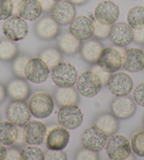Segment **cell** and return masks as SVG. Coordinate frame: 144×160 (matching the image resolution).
Wrapping results in <instances>:
<instances>
[{
  "mask_svg": "<svg viewBox=\"0 0 144 160\" xmlns=\"http://www.w3.org/2000/svg\"><path fill=\"white\" fill-rule=\"evenodd\" d=\"M28 104L30 114L37 118H45L49 117L54 107L52 96L44 92L33 94Z\"/></svg>",
  "mask_w": 144,
  "mask_h": 160,
  "instance_id": "6da1fadb",
  "label": "cell"
},
{
  "mask_svg": "<svg viewBox=\"0 0 144 160\" xmlns=\"http://www.w3.org/2000/svg\"><path fill=\"white\" fill-rule=\"evenodd\" d=\"M103 49V46L99 41L90 40L81 44V57L85 62L90 64L97 63V60Z\"/></svg>",
  "mask_w": 144,
  "mask_h": 160,
  "instance_id": "603a6c76",
  "label": "cell"
},
{
  "mask_svg": "<svg viewBox=\"0 0 144 160\" xmlns=\"http://www.w3.org/2000/svg\"><path fill=\"white\" fill-rule=\"evenodd\" d=\"M45 160H66L67 159L66 154L62 150H48L45 153Z\"/></svg>",
  "mask_w": 144,
  "mask_h": 160,
  "instance_id": "8d00e7d4",
  "label": "cell"
},
{
  "mask_svg": "<svg viewBox=\"0 0 144 160\" xmlns=\"http://www.w3.org/2000/svg\"><path fill=\"white\" fill-rule=\"evenodd\" d=\"M73 4L76 5H82L84 4L88 0H69Z\"/></svg>",
  "mask_w": 144,
  "mask_h": 160,
  "instance_id": "f6af8a7d",
  "label": "cell"
},
{
  "mask_svg": "<svg viewBox=\"0 0 144 160\" xmlns=\"http://www.w3.org/2000/svg\"><path fill=\"white\" fill-rule=\"evenodd\" d=\"M76 159L83 160V159H90V160H96L98 159V156L95 152L90 151L87 149H83L80 150L77 155L76 156Z\"/></svg>",
  "mask_w": 144,
  "mask_h": 160,
  "instance_id": "74e56055",
  "label": "cell"
},
{
  "mask_svg": "<svg viewBox=\"0 0 144 160\" xmlns=\"http://www.w3.org/2000/svg\"><path fill=\"white\" fill-rule=\"evenodd\" d=\"M76 90L85 98H93L101 90L102 82L93 71H84L76 81Z\"/></svg>",
  "mask_w": 144,
  "mask_h": 160,
  "instance_id": "277c9868",
  "label": "cell"
},
{
  "mask_svg": "<svg viewBox=\"0 0 144 160\" xmlns=\"http://www.w3.org/2000/svg\"><path fill=\"white\" fill-rule=\"evenodd\" d=\"M54 97L55 100L59 106L76 104L79 101L78 93L73 87L59 88L55 92Z\"/></svg>",
  "mask_w": 144,
  "mask_h": 160,
  "instance_id": "4316f807",
  "label": "cell"
},
{
  "mask_svg": "<svg viewBox=\"0 0 144 160\" xmlns=\"http://www.w3.org/2000/svg\"><path fill=\"white\" fill-rule=\"evenodd\" d=\"M21 160H44L45 154L40 148L36 146H28L20 152Z\"/></svg>",
  "mask_w": 144,
  "mask_h": 160,
  "instance_id": "4dcf8cb0",
  "label": "cell"
},
{
  "mask_svg": "<svg viewBox=\"0 0 144 160\" xmlns=\"http://www.w3.org/2000/svg\"><path fill=\"white\" fill-rule=\"evenodd\" d=\"M131 150L134 154L141 157H144V130L136 132L131 139Z\"/></svg>",
  "mask_w": 144,
  "mask_h": 160,
  "instance_id": "1f68e13d",
  "label": "cell"
},
{
  "mask_svg": "<svg viewBox=\"0 0 144 160\" xmlns=\"http://www.w3.org/2000/svg\"><path fill=\"white\" fill-rule=\"evenodd\" d=\"M97 64L109 73L117 72L122 67V55L115 48H103L97 60Z\"/></svg>",
  "mask_w": 144,
  "mask_h": 160,
  "instance_id": "52a82bcc",
  "label": "cell"
},
{
  "mask_svg": "<svg viewBox=\"0 0 144 160\" xmlns=\"http://www.w3.org/2000/svg\"><path fill=\"white\" fill-rule=\"evenodd\" d=\"M18 129L16 124L10 121L0 122V143L4 145H12L17 141Z\"/></svg>",
  "mask_w": 144,
  "mask_h": 160,
  "instance_id": "cb8c5ba5",
  "label": "cell"
},
{
  "mask_svg": "<svg viewBox=\"0 0 144 160\" xmlns=\"http://www.w3.org/2000/svg\"><path fill=\"white\" fill-rule=\"evenodd\" d=\"M30 59L26 55H20L16 57L13 60L12 69L15 75L20 78H26L25 76V67L27 62Z\"/></svg>",
  "mask_w": 144,
  "mask_h": 160,
  "instance_id": "d6a6232c",
  "label": "cell"
},
{
  "mask_svg": "<svg viewBox=\"0 0 144 160\" xmlns=\"http://www.w3.org/2000/svg\"><path fill=\"white\" fill-rule=\"evenodd\" d=\"M133 98L138 105L144 107V82L136 86L133 92Z\"/></svg>",
  "mask_w": 144,
  "mask_h": 160,
  "instance_id": "d590c367",
  "label": "cell"
},
{
  "mask_svg": "<svg viewBox=\"0 0 144 160\" xmlns=\"http://www.w3.org/2000/svg\"><path fill=\"white\" fill-rule=\"evenodd\" d=\"M2 31L8 40L19 41L27 35L28 26L26 20L20 16H12L4 21Z\"/></svg>",
  "mask_w": 144,
  "mask_h": 160,
  "instance_id": "8992f818",
  "label": "cell"
},
{
  "mask_svg": "<svg viewBox=\"0 0 144 160\" xmlns=\"http://www.w3.org/2000/svg\"><path fill=\"white\" fill-rule=\"evenodd\" d=\"M70 140L68 129L57 126L49 130L46 136V146L48 150H63Z\"/></svg>",
  "mask_w": 144,
  "mask_h": 160,
  "instance_id": "ac0fdd59",
  "label": "cell"
},
{
  "mask_svg": "<svg viewBox=\"0 0 144 160\" xmlns=\"http://www.w3.org/2000/svg\"><path fill=\"white\" fill-rule=\"evenodd\" d=\"M111 27L112 26L100 23L95 20L94 21L93 35L98 39H105L109 37Z\"/></svg>",
  "mask_w": 144,
  "mask_h": 160,
  "instance_id": "e575fe53",
  "label": "cell"
},
{
  "mask_svg": "<svg viewBox=\"0 0 144 160\" xmlns=\"http://www.w3.org/2000/svg\"><path fill=\"white\" fill-rule=\"evenodd\" d=\"M51 77L54 83L59 88L73 87L78 78V73L69 62H60L51 69Z\"/></svg>",
  "mask_w": 144,
  "mask_h": 160,
  "instance_id": "7a4b0ae2",
  "label": "cell"
},
{
  "mask_svg": "<svg viewBox=\"0 0 144 160\" xmlns=\"http://www.w3.org/2000/svg\"><path fill=\"white\" fill-rule=\"evenodd\" d=\"M6 114L8 120L16 126H24L30 118L28 104L24 100H13L8 104Z\"/></svg>",
  "mask_w": 144,
  "mask_h": 160,
  "instance_id": "30bf717a",
  "label": "cell"
},
{
  "mask_svg": "<svg viewBox=\"0 0 144 160\" xmlns=\"http://www.w3.org/2000/svg\"><path fill=\"white\" fill-rule=\"evenodd\" d=\"M52 17L61 26L71 23L76 16V9L70 1L62 0L55 2L51 9Z\"/></svg>",
  "mask_w": 144,
  "mask_h": 160,
  "instance_id": "2e32d148",
  "label": "cell"
},
{
  "mask_svg": "<svg viewBox=\"0 0 144 160\" xmlns=\"http://www.w3.org/2000/svg\"><path fill=\"white\" fill-rule=\"evenodd\" d=\"M49 68L40 57L31 58L25 67V76L28 81L35 84H41L48 79Z\"/></svg>",
  "mask_w": 144,
  "mask_h": 160,
  "instance_id": "ba28073f",
  "label": "cell"
},
{
  "mask_svg": "<svg viewBox=\"0 0 144 160\" xmlns=\"http://www.w3.org/2000/svg\"><path fill=\"white\" fill-rule=\"evenodd\" d=\"M17 12L25 20L33 21L42 14L43 8L38 0H20Z\"/></svg>",
  "mask_w": 144,
  "mask_h": 160,
  "instance_id": "44dd1931",
  "label": "cell"
},
{
  "mask_svg": "<svg viewBox=\"0 0 144 160\" xmlns=\"http://www.w3.org/2000/svg\"><path fill=\"white\" fill-rule=\"evenodd\" d=\"M109 38L115 45L123 48L134 40V29L125 23H117L112 26Z\"/></svg>",
  "mask_w": 144,
  "mask_h": 160,
  "instance_id": "e0dca14e",
  "label": "cell"
},
{
  "mask_svg": "<svg viewBox=\"0 0 144 160\" xmlns=\"http://www.w3.org/2000/svg\"><path fill=\"white\" fill-rule=\"evenodd\" d=\"M105 150L107 157L112 160L126 159L131 152L129 140L122 135H112L107 140Z\"/></svg>",
  "mask_w": 144,
  "mask_h": 160,
  "instance_id": "3957f363",
  "label": "cell"
},
{
  "mask_svg": "<svg viewBox=\"0 0 144 160\" xmlns=\"http://www.w3.org/2000/svg\"><path fill=\"white\" fill-rule=\"evenodd\" d=\"M95 126L100 129L107 136H110L117 131L119 122L117 118L112 114L105 113L97 118Z\"/></svg>",
  "mask_w": 144,
  "mask_h": 160,
  "instance_id": "d4e9b609",
  "label": "cell"
},
{
  "mask_svg": "<svg viewBox=\"0 0 144 160\" xmlns=\"http://www.w3.org/2000/svg\"><path fill=\"white\" fill-rule=\"evenodd\" d=\"M7 92L12 100H25L30 95V88L23 78H16L8 83Z\"/></svg>",
  "mask_w": 144,
  "mask_h": 160,
  "instance_id": "7402d4cb",
  "label": "cell"
},
{
  "mask_svg": "<svg viewBox=\"0 0 144 160\" xmlns=\"http://www.w3.org/2000/svg\"><path fill=\"white\" fill-rule=\"evenodd\" d=\"M110 108L112 114L117 119H126L135 114L136 106L129 96H118L112 102Z\"/></svg>",
  "mask_w": 144,
  "mask_h": 160,
  "instance_id": "9a60e30c",
  "label": "cell"
},
{
  "mask_svg": "<svg viewBox=\"0 0 144 160\" xmlns=\"http://www.w3.org/2000/svg\"><path fill=\"white\" fill-rule=\"evenodd\" d=\"M18 48L13 41L4 40L0 42V59L11 61L17 56Z\"/></svg>",
  "mask_w": 144,
  "mask_h": 160,
  "instance_id": "f546056e",
  "label": "cell"
},
{
  "mask_svg": "<svg viewBox=\"0 0 144 160\" xmlns=\"http://www.w3.org/2000/svg\"><path fill=\"white\" fill-rule=\"evenodd\" d=\"M5 159H20V152L17 150H15V149H11L8 151L7 150Z\"/></svg>",
  "mask_w": 144,
  "mask_h": 160,
  "instance_id": "60d3db41",
  "label": "cell"
},
{
  "mask_svg": "<svg viewBox=\"0 0 144 160\" xmlns=\"http://www.w3.org/2000/svg\"><path fill=\"white\" fill-rule=\"evenodd\" d=\"M143 127H144V117H143Z\"/></svg>",
  "mask_w": 144,
  "mask_h": 160,
  "instance_id": "7dc6e473",
  "label": "cell"
},
{
  "mask_svg": "<svg viewBox=\"0 0 144 160\" xmlns=\"http://www.w3.org/2000/svg\"><path fill=\"white\" fill-rule=\"evenodd\" d=\"M7 154V149L4 145L0 143V160L5 159Z\"/></svg>",
  "mask_w": 144,
  "mask_h": 160,
  "instance_id": "ee69618b",
  "label": "cell"
},
{
  "mask_svg": "<svg viewBox=\"0 0 144 160\" xmlns=\"http://www.w3.org/2000/svg\"><path fill=\"white\" fill-rule=\"evenodd\" d=\"M107 87L115 96H126L131 92L133 81L128 74L124 72L110 73L107 82Z\"/></svg>",
  "mask_w": 144,
  "mask_h": 160,
  "instance_id": "8fae6325",
  "label": "cell"
},
{
  "mask_svg": "<svg viewBox=\"0 0 144 160\" xmlns=\"http://www.w3.org/2000/svg\"><path fill=\"white\" fill-rule=\"evenodd\" d=\"M13 11L14 7L12 0H0V21L11 17Z\"/></svg>",
  "mask_w": 144,
  "mask_h": 160,
  "instance_id": "836d02e7",
  "label": "cell"
},
{
  "mask_svg": "<svg viewBox=\"0 0 144 160\" xmlns=\"http://www.w3.org/2000/svg\"><path fill=\"white\" fill-rule=\"evenodd\" d=\"M69 32L80 41L87 40L93 35L94 21L88 16H77L70 23Z\"/></svg>",
  "mask_w": 144,
  "mask_h": 160,
  "instance_id": "7c38bea8",
  "label": "cell"
},
{
  "mask_svg": "<svg viewBox=\"0 0 144 160\" xmlns=\"http://www.w3.org/2000/svg\"><path fill=\"white\" fill-rule=\"evenodd\" d=\"M134 40L140 45H144V28L134 30Z\"/></svg>",
  "mask_w": 144,
  "mask_h": 160,
  "instance_id": "ab89813d",
  "label": "cell"
},
{
  "mask_svg": "<svg viewBox=\"0 0 144 160\" xmlns=\"http://www.w3.org/2000/svg\"><path fill=\"white\" fill-rule=\"evenodd\" d=\"M81 142L84 148L98 152L105 146L107 136L98 127L93 126L83 133Z\"/></svg>",
  "mask_w": 144,
  "mask_h": 160,
  "instance_id": "4fadbf2b",
  "label": "cell"
},
{
  "mask_svg": "<svg viewBox=\"0 0 144 160\" xmlns=\"http://www.w3.org/2000/svg\"><path fill=\"white\" fill-rule=\"evenodd\" d=\"M52 1H54V2H59V1H62V0H52Z\"/></svg>",
  "mask_w": 144,
  "mask_h": 160,
  "instance_id": "bcb514c9",
  "label": "cell"
},
{
  "mask_svg": "<svg viewBox=\"0 0 144 160\" xmlns=\"http://www.w3.org/2000/svg\"><path fill=\"white\" fill-rule=\"evenodd\" d=\"M94 16L99 23L112 26L120 16V8L112 1H103L97 5Z\"/></svg>",
  "mask_w": 144,
  "mask_h": 160,
  "instance_id": "5bb4252c",
  "label": "cell"
},
{
  "mask_svg": "<svg viewBox=\"0 0 144 160\" xmlns=\"http://www.w3.org/2000/svg\"><path fill=\"white\" fill-rule=\"evenodd\" d=\"M6 94L7 90L5 89L4 86L2 83H0V103H2L4 100L5 98H6Z\"/></svg>",
  "mask_w": 144,
  "mask_h": 160,
  "instance_id": "7bdbcfd3",
  "label": "cell"
},
{
  "mask_svg": "<svg viewBox=\"0 0 144 160\" xmlns=\"http://www.w3.org/2000/svg\"><path fill=\"white\" fill-rule=\"evenodd\" d=\"M58 46L64 54L74 55L81 49V41L76 39L70 32H64L58 38Z\"/></svg>",
  "mask_w": 144,
  "mask_h": 160,
  "instance_id": "484cf974",
  "label": "cell"
},
{
  "mask_svg": "<svg viewBox=\"0 0 144 160\" xmlns=\"http://www.w3.org/2000/svg\"><path fill=\"white\" fill-rule=\"evenodd\" d=\"M59 25L52 17L45 16L38 21L35 26V33L44 40H50L57 36L59 31Z\"/></svg>",
  "mask_w": 144,
  "mask_h": 160,
  "instance_id": "ffe728a7",
  "label": "cell"
},
{
  "mask_svg": "<svg viewBox=\"0 0 144 160\" xmlns=\"http://www.w3.org/2000/svg\"><path fill=\"white\" fill-rule=\"evenodd\" d=\"M42 6L43 11L44 12H49L51 11L52 7L54 4L55 2L52 0H38Z\"/></svg>",
  "mask_w": 144,
  "mask_h": 160,
  "instance_id": "b9f144b4",
  "label": "cell"
},
{
  "mask_svg": "<svg viewBox=\"0 0 144 160\" xmlns=\"http://www.w3.org/2000/svg\"><path fill=\"white\" fill-rule=\"evenodd\" d=\"M39 57L48 65L49 69H52L60 63L62 59V55L59 50L54 48H49L44 49L40 54Z\"/></svg>",
  "mask_w": 144,
  "mask_h": 160,
  "instance_id": "f1b7e54d",
  "label": "cell"
},
{
  "mask_svg": "<svg viewBox=\"0 0 144 160\" xmlns=\"http://www.w3.org/2000/svg\"><path fill=\"white\" fill-rule=\"evenodd\" d=\"M122 67L130 73H137L144 68V52L138 48H129L122 54Z\"/></svg>",
  "mask_w": 144,
  "mask_h": 160,
  "instance_id": "d6986e66",
  "label": "cell"
},
{
  "mask_svg": "<svg viewBox=\"0 0 144 160\" xmlns=\"http://www.w3.org/2000/svg\"><path fill=\"white\" fill-rule=\"evenodd\" d=\"M47 136L45 124L39 121H30L23 126L22 137L23 140L30 145H40Z\"/></svg>",
  "mask_w": 144,
  "mask_h": 160,
  "instance_id": "9c48e42d",
  "label": "cell"
},
{
  "mask_svg": "<svg viewBox=\"0 0 144 160\" xmlns=\"http://www.w3.org/2000/svg\"><path fill=\"white\" fill-rule=\"evenodd\" d=\"M57 119L61 126L74 130L82 123L84 114L77 104H66L61 106L57 113Z\"/></svg>",
  "mask_w": 144,
  "mask_h": 160,
  "instance_id": "5b68a950",
  "label": "cell"
},
{
  "mask_svg": "<svg viewBox=\"0 0 144 160\" xmlns=\"http://www.w3.org/2000/svg\"><path fill=\"white\" fill-rule=\"evenodd\" d=\"M92 71H93L94 72H95L97 74V76L99 77V78L100 79L102 85L107 84V80H108V78H109V77L110 76V73L103 71L102 69V68H100L98 66V67L94 68Z\"/></svg>",
  "mask_w": 144,
  "mask_h": 160,
  "instance_id": "f35d334b",
  "label": "cell"
},
{
  "mask_svg": "<svg viewBox=\"0 0 144 160\" xmlns=\"http://www.w3.org/2000/svg\"><path fill=\"white\" fill-rule=\"evenodd\" d=\"M127 23L134 30L144 28V7L135 6L129 11L126 16Z\"/></svg>",
  "mask_w": 144,
  "mask_h": 160,
  "instance_id": "83f0119b",
  "label": "cell"
}]
</instances>
